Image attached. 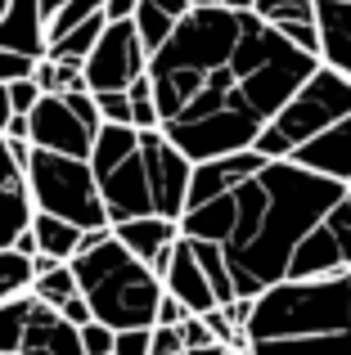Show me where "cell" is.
I'll use <instances>...</instances> for the list:
<instances>
[{
  "label": "cell",
  "mask_w": 351,
  "mask_h": 355,
  "mask_svg": "<svg viewBox=\"0 0 351 355\" xmlns=\"http://www.w3.org/2000/svg\"><path fill=\"white\" fill-rule=\"evenodd\" d=\"M185 239L225 252L234 297L252 302L284 279H325L351 270V193L289 157H266L230 193L180 216Z\"/></svg>",
  "instance_id": "obj_1"
},
{
  "label": "cell",
  "mask_w": 351,
  "mask_h": 355,
  "mask_svg": "<svg viewBox=\"0 0 351 355\" xmlns=\"http://www.w3.org/2000/svg\"><path fill=\"white\" fill-rule=\"evenodd\" d=\"M90 171H95L99 198H104L108 225H122L135 216H185L194 162L162 130L108 126L104 121L95 135V148H90Z\"/></svg>",
  "instance_id": "obj_2"
},
{
  "label": "cell",
  "mask_w": 351,
  "mask_h": 355,
  "mask_svg": "<svg viewBox=\"0 0 351 355\" xmlns=\"http://www.w3.org/2000/svg\"><path fill=\"white\" fill-rule=\"evenodd\" d=\"M77 275V293L86 297L90 315L108 324L113 333L122 329H153L162 297V279L144 266L140 257L113 239V230H86L77 257L68 261Z\"/></svg>",
  "instance_id": "obj_3"
},
{
  "label": "cell",
  "mask_w": 351,
  "mask_h": 355,
  "mask_svg": "<svg viewBox=\"0 0 351 355\" xmlns=\"http://www.w3.org/2000/svg\"><path fill=\"white\" fill-rule=\"evenodd\" d=\"M343 117H351V81L320 63V68L293 90L289 104L262 126V135H257L252 148L262 157H293V148H302L307 139H316L320 130H329Z\"/></svg>",
  "instance_id": "obj_4"
},
{
  "label": "cell",
  "mask_w": 351,
  "mask_h": 355,
  "mask_svg": "<svg viewBox=\"0 0 351 355\" xmlns=\"http://www.w3.org/2000/svg\"><path fill=\"white\" fill-rule=\"evenodd\" d=\"M23 175H27V193H32V211L59 216L77 230H108V211H104V198H99L90 157L32 148Z\"/></svg>",
  "instance_id": "obj_5"
},
{
  "label": "cell",
  "mask_w": 351,
  "mask_h": 355,
  "mask_svg": "<svg viewBox=\"0 0 351 355\" xmlns=\"http://www.w3.org/2000/svg\"><path fill=\"white\" fill-rule=\"evenodd\" d=\"M86 86L90 95H104V90H126L131 81H140L149 72V50L140 45L135 23H108L99 45L86 54Z\"/></svg>",
  "instance_id": "obj_6"
},
{
  "label": "cell",
  "mask_w": 351,
  "mask_h": 355,
  "mask_svg": "<svg viewBox=\"0 0 351 355\" xmlns=\"http://www.w3.org/2000/svg\"><path fill=\"white\" fill-rule=\"evenodd\" d=\"M99 126H90L63 95H41V104L27 113V139L32 148L45 153H68V157H90Z\"/></svg>",
  "instance_id": "obj_7"
},
{
  "label": "cell",
  "mask_w": 351,
  "mask_h": 355,
  "mask_svg": "<svg viewBox=\"0 0 351 355\" xmlns=\"http://www.w3.org/2000/svg\"><path fill=\"white\" fill-rule=\"evenodd\" d=\"M0 355H86V351H81V333L72 329L54 306H45V302L32 297L23 333L14 338V347L0 351Z\"/></svg>",
  "instance_id": "obj_8"
},
{
  "label": "cell",
  "mask_w": 351,
  "mask_h": 355,
  "mask_svg": "<svg viewBox=\"0 0 351 355\" xmlns=\"http://www.w3.org/2000/svg\"><path fill=\"white\" fill-rule=\"evenodd\" d=\"M162 288H167L189 315H212L221 306L216 293H212V284H207V275H203V266H198V257H194V243L185 234L176 239V248H171V261H167V270H162Z\"/></svg>",
  "instance_id": "obj_9"
},
{
  "label": "cell",
  "mask_w": 351,
  "mask_h": 355,
  "mask_svg": "<svg viewBox=\"0 0 351 355\" xmlns=\"http://www.w3.org/2000/svg\"><path fill=\"white\" fill-rule=\"evenodd\" d=\"M108 230H113V239L122 243L131 257H140L144 266L162 279V270H167V261H171V248H176V239H180V220L135 216V220H122V225H108Z\"/></svg>",
  "instance_id": "obj_10"
},
{
  "label": "cell",
  "mask_w": 351,
  "mask_h": 355,
  "mask_svg": "<svg viewBox=\"0 0 351 355\" xmlns=\"http://www.w3.org/2000/svg\"><path fill=\"white\" fill-rule=\"evenodd\" d=\"M289 162H298V166H307V171L325 175V180L347 184L351 180V117L334 121V126L320 130L316 139H307L302 148H293Z\"/></svg>",
  "instance_id": "obj_11"
},
{
  "label": "cell",
  "mask_w": 351,
  "mask_h": 355,
  "mask_svg": "<svg viewBox=\"0 0 351 355\" xmlns=\"http://www.w3.org/2000/svg\"><path fill=\"white\" fill-rule=\"evenodd\" d=\"M32 225V193L27 175L9 153V139L0 135V248H14V239Z\"/></svg>",
  "instance_id": "obj_12"
},
{
  "label": "cell",
  "mask_w": 351,
  "mask_h": 355,
  "mask_svg": "<svg viewBox=\"0 0 351 355\" xmlns=\"http://www.w3.org/2000/svg\"><path fill=\"white\" fill-rule=\"evenodd\" d=\"M262 162H266V157L257 153V148H243V153L198 162V166H194V175H189V202H185V207H198V202H212V198H221V193H230L239 180H248Z\"/></svg>",
  "instance_id": "obj_13"
},
{
  "label": "cell",
  "mask_w": 351,
  "mask_h": 355,
  "mask_svg": "<svg viewBox=\"0 0 351 355\" xmlns=\"http://www.w3.org/2000/svg\"><path fill=\"white\" fill-rule=\"evenodd\" d=\"M320 63L351 81V0H316Z\"/></svg>",
  "instance_id": "obj_14"
},
{
  "label": "cell",
  "mask_w": 351,
  "mask_h": 355,
  "mask_svg": "<svg viewBox=\"0 0 351 355\" xmlns=\"http://www.w3.org/2000/svg\"><path fill=\"white\" fill-rule=\"evenodd\" d=\"M0 50L23 54V59H41L45 54L41 0H9L5 5V18H0Z\"/></svg>",
  "instance_id": "obj_15"
},
{
  "label": "cell",
  "mask_w": 351,
  "mask_h": 355,
  "mask_svg": "<svg viewBox=\"0 0 351 355\" xmlns=\"http://www.w3.org/2000/svg\"><path fill=\"white\" fill-rule=\"evenodd\" d=\"M32 239H36V252H45V257L68 266V261L77 257L86 230L68 225V220H59V216H45V211H32Z\"/></svg>",
  "instance_id": "obj_16"
},
{
  "label": "cell",
  "mask_w": 351,
  "mask_h": 355,
  "mask_svg": "<svg viewBox=\"0 0 351 355\" xmlns=\"http://www.w3.org/2000/svg\"><path fill=\"white\" fill-rule=\"evenodd\" d=\"M189 243H194V257H198V266H203V275H207V284H212V293H216V302L230 306V302H234V279H230L225 252H221L216 243H207V239H189Z\"/></svg>",
  "instance_id": "obj_17"
},
{
  "label": "cell",
  "mask_w": 351,
  "mask_h": 355,
  "mask_svg": "<svg viewBox=\"0 0 351 355\" xmlns=\"http://www.w3.org/2000/svg\"><path fill=\"white\" fill-rule=\"evenodd\" d=\"M131 23H135V32H140V45L153 54V50H158V45L176 32V23H180V18H171L167 9H158L153 0H140V9H135Z\"/></svg>",
  "instance_id": "obj_18"
},
{
  "label": "cell",
  "mask_w": 351,
  "mask_h": 355,
  "mask_svg": "<svg viewBox=\"0 0 351 355\" xmlns=\"http://www.w3.org/2000/svg\"><path fill=\"white\" fill-rule=\"evenodd\" d=\"M23 293H32V257L0 248V302H14Z\"/></svg>",
  "instance_id": "obj_19"
},
{
  "label": "cell",
  "mask_w": 351,
  "mask_h": 355,
  "mask_svg": "<svg viewBox=\"0 0 351 355\" xmlns=\"http://www.w3.org/2000/svg\"><path fill=\"white\" fill-rule=\"evenodd\" d=\"M32 297L45 302V306H54V311H59L68 297H77V275H72V266H54V270H45V275H36Z\"/></svg>",
  "instance_id": "obj_20"
},
{
  "label": "cell",
  "mask_w": 351,
  "mask_h": 355,
  "mask_svg": "<svg viewBox=\"0 0 351 355\" xmlns=\"http://www.w3.org/2000/svg\"><path fill=\"white\" fill-rule=\"evenodd\" d=\"M252 14L271 27L311 23V18H316V0H252Z\"/></svg>",
  "instance_id": "obj_21"
},
{
  "label": "cell",
  "mask_w": 351,
  "mask_h": 355,
  "mask_svg": "<svg viewBox=\"0 0 351 355\" xmlns=\"http://www.w3.org/2000/svg\"><path fill=\"white\" fill-rule=\"evenodd\" d=\"M126 99H131V126L135 130H162V117H158V99H153V81L144 72L140 81L126 86Z\"/></svg>",
  "instance_id": "obj_22"
},
{
  "label": "cell",
  "mask_w": 351,
  "mask_h": 355,
  "mask_svg": "<svg viewBox=\"0 0 351 355\" xmlns=\"http://www.w3.org/2000/svg\"><path fill=\"white\" fill-rule=\"evenodd\" d=\"M95 14H104V0H68V5L45 23V45L59 41V36H68L72 27H81L86 18H95Z\"/></svg>",
  "instance_id": "obj_23"
},
{
  "label": "cell",
  "mask_w": 351,
  "mask_h": 355,
  "mask_svg": "<svg viewBox=\"0 0 351 355\" xmlns=\"http://www.w3.org/2000/svg\"><path fill=\"white\" fill-rule=\"evenodd\" d=\"M95 104H99V121L131 126V99H126V90H104V95H95Z\"/></svg>",
  "instance_id": "obj_24"
},
{
  "label": "cell",
  "mask_w": 351,
  "mask_h": 355,
  "mask_svg": "<svg viewBox=\"0 0 351 355\" xmlns=\"http://www.w3.org/2000/svg\"><path fill=\"white\" fill-rule=\"evenodd\" d=\"M5 90H9V108H14L18 117H27L36 104H41V86H36L32 77H18V81H5Z\"/></svg>",
  "instance_id": "obj_25"
},
{
  "label": "cell",
  "mask_w": 351,
  "mask_h": 355,
  "mask_svg": "<svg viewBox=\"0 0 351 355\" xmlns=\"http://www.w3.org/2000/svg\"><path fill=\"white\" fill-rule=\"evenodd\" d=\"M81 351L86 355H113V329L108 324H99V320H90V324H81Z\"/></svg>",
  "instance_id": "obj_26"
},
{
  "label": "cell",
  "mask_w": 351,
  "mask_h": 355,
  "mask_svg": "<svg viewBox=\"0 0 351 355\" xmlns=\"http://www.w3.org/2000/svg\"><path fill=\"white\" fill-rule=\"evenodd\" d=\"M113 355H153L149 329H122V333H113Z\"/></svg>",
  "instance_id": "obj_27"
},
{
  "label": "cell",
  "mask_w": 351,
  "mask_h": 355,
  "mask_svg": "<svg viewBox=\"0 0 351 355\" xmlns=\"http://www.w3.org/2000/svg\"><path fill=\"white\" fill-rule=\"evenodd\" d=\"M149 347H153V355H180L185 351V338H180V329L153 324V329H149Z\"/></svg>",
  "instance_id": "obj_28"
},
{
  "label": "cell",
  "mask_w": 351,
  "mask_h": 355,
  "mask_svg": "<svg viewBox=\"0 0 351 355\" xmlns=\"http://www.w3.org/2000/svg\"><path fill=\"white\" fill-rule=\"evenodd\" d=\"M189 320V311H185L180 302L162 288V297H158V315H153V324H167V329H180V324Z\"/></svg>",
  "instance_id": "obj_29"
},
{
  "label": "cell",
  "mask_w": 351,
  "mask_h": 355,
  "mask_svg": "<svg viewBox=\"0 0 351 355\" xmlns=\"http://www.w3.org/2000/svg\"><path fill=\"white\" fill-rule=\"evenodd\" d=\"M59 315H63V320H68L72 324V329H81V324H90V320H95V315H90V306H86V297H68V302H63L59 306Z\"/></svg>",
  "instance_id": "obj_30"
},
{
  "label": "cell",
  "mask_w": 351,
  "mask_h": 355,
  "mask_svg": "<svg viewBox=\"0 0 351 355\" xmlns=\"http://www.w3.org/2000/svg\"><path fill=\"white\" fill-rule=\"evenodd\" d=\"M140 0H104V23H131Z\"/></svg>",
  "instance_id": "obj_31"
},
{
  "label": "cell",
  "mask_w": 351,
  "mask_h": 355,
  "mask_svg": "<svg viewBox=\"0 0 351 355\" xmlns=\"http://www.w3.org/2000/svg\"><path fill=\"white\" fill-rule=\"evenodd\" d=\"M14 252H23V257H36V239H32V225H27L23 234L14 239Z\"/></svg>",
  "instance_id": "obj_32"
},
{
  "label": "cell",
  "mask_w": 351,
  "mask_h": 355,
  "mask_svg": "<svg viewBox=\"0 0 351 355\" xmlns=\"http://www.w3.org/2000/svg\"><path fill=\"white\" fill-rule=\"evenodd\" d=\"M203 5H225V9H252V0H189V9H203Z\"/></svg>",
  "instance_id": "obj_33"
},
{
  "label": "cell",
  "mask_w": 351,
  "mask_h": 355,
  "mask_svg": "<svg viewBox=\"0 0 351 355\" xmlns=\"http://www.w3.org/2000/svg\"><path fill=\"white\" fill-rule=\"evenodd\" d=\"M153 5H158V9H167L171 18H185V14H189V0H153Z\"/></svg>",
  "instance_id": "obj_34"
},
{
  "label": "cell",
  "mask_w": 351,
  "mask_h": 355,
  "mask_svg": "<svg viewBox=\"0 0 351 355\" xmlns=\"http://www.w3.org/2000/svg\"><path fill=\"white\" fill-rule=\"evenodd\" d=\"M9 117H14V108H9V90H5V81H0V135H5Z\"/></svg>",
  "instance_id": "obj_35"
},
{
  "label": "cell",
  "mask_w": 351,
  "mask_h": 355,
  "mask_svg": "<svg viewBox=\"0 0 351 355\" xmlns=\"http://www.w3.org/2000/svg\"><path fill=\"white\" fill-rule=\"evenodd\" d=\"M63 5H68V0H41V14H45V23H50V18H54V14H59V9H63Z\"/></svg>",
  "instance_id": "obj_36"
},
{
  "label": "cell",
  "mask_w": 351,
  "mask_h": 355,
  "mask_svg": "<svg viewBox=\"0 0 351 355\" xmlns=\"http://www.w3.org/2000/svg\"><path fill=\"white\" fill-rule=\"evenodd\" d=\"M347 193H351V180H347Z\"/></svg>",
  "instance_id": "obj_37"
},
{
  "label": "cell",
  "mask_w": 351,
  "mask_h": 355,
  "mask_svg": "<svg viewBox=\"0 0 351 355\" xmlns=\"http://www.w3.org/2000/svg\"><path fill=\"white\" fill-rule=\"evenodd\" d=\"M180 355H185V351H180Z\"/></svg>",
  "instance_id": "obj_38"
}]
</instances>
